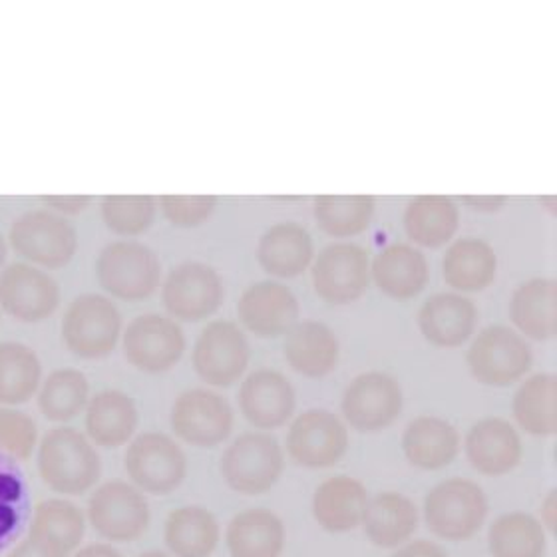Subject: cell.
Wrapping results in <instances>:
<instances>
[{
	"mask_svg": "<svg viewBox=\"0 0 557 557\" xmlns=\"http://www.w3.org/2000/svg\"><path fill=\"white\" fill-rule=\"evenodd\" d=\"M38 472L52 492L81 496L100 480L102 462L90 438L76 429L59 426L40 441Z\"/></svg>",
	"mask_w": 557,
	"mask_h": 557,
	"instance_id": "6da1fadb",
	"label": "cell"
},
{
	"mask_svg": "<svg viewBox=\"0 0 557 557\" xmlns=\"http://www.w3.org/2000/svg\"><path fill=\"white\" fill-rule=\"evenodd\" d=\"M487 518V498L476 482L450 478L432 487L424 498L430 532L446 542H466L480 532Z\"/></svg>",
	"mask_w": 557,
	"mask_h": 557,
	"instance_id": "7a4b0ae2",
	"label": "cell"
},
{
	"mask_svg": "<svg viewBox=\"0 0 557 557\" xmlns=\"http://www.w3.org/2000/svg\"><path fill=\"white\" fill-rule=\"evenodd\" d=\"M283 468V450L277 438L268 432L242 434L221 456V476L227 486L245 496H261L269 492L277 484Z\"/></svg>",
	"mask_w": 557,
	"mask_h": 557,
	"instance_id": "3957f363",
	"label": "cell"
},
{
	"mask_svg": "<svg viewBox=\"0 0 557 557\" xmlns=\"http://www.w3.org/2000/svg\"><path fill=\"white\" fill-rule=\"evenodd\" d=\"M122 335V314L102 295H81L70 302L62 319V341L74 357L104 359Z\"/></svg>",
	"mask_w": 557,
	"mask_h": 557,
	"instance_id": "277c9868",
	"label": "cell"
},
{
	"mask_svg": "<svg viewBox=\"0 0 557 557\" xmlns=\"http://www.w3.org/2000/svg\"><path fill=\"white\" fill-rule=\"evenodd\" d=\"M96 277L102 289L124 301L150 297L160 285L162 265L148 245L116 242L98 257Z\"/></svg>",
	"mask_w": 557,
	"mask_h": 557,
	"instance_id": "5b68a950",
	"label": "cell"
},
{
	"mask_svg": "<svg viewBox=\"0 0 557 557\" xmlns=\"http://www.w3.org/2000/svg\"><path fill=\"white\" fill-rule=\"evenodd\" d=\"M88 522L108 542L129 544L148 532L150 504L144 492L134 484L112 480L90 496Z\"/></svg>",
	"mask_w": 557,
	"mask_h": 557,
	"instance_id": "8992f818",
	"label": "cell"
},
{
	"mask_svg": "<svg viewBox=\"0 0 557 557\" xmlns=\"http://www.w3.org/2000/svg\"><path fill=\"white\" fill-rule=\"evenodd\" d=\"M124 466L134 486L156 496L174 492L187 476L186 453L162 432H144L132 441Z\"/></svg>",
	"mask_w": 557,
	"mask_h": 557,
	"instance_id": "52a82bcc",
	"label": "cell"
},
{
	"mask_svg": "<svg viewBox=\"0 0 557 557\" xmlns=\"http://www.w3.org/2000/svg\"><path fill=\"white\" fill-rule=\"evenodd\" d=\"M12 249L40 268L69 265L78 249V233L59 213L40 209L28 211L12 223Z\"/></svg>",
	"mask_w": 557,
	"mask_h": 557,
	"instance_id": "ba28073f",
	"label": "cell"
},
{
	"mask_svg": "<svg viewBox=\"0 0 557 557\" xmlns=\"http://www.w3.org/2000/svg\"><path fill=\"white\" fill-rule=\"evenodd\" d=\"M532 348L508 326H487L468 348L466 362L478 383L510 386L532 369Z\"/></svg>",
	"mask_w": 557,
	"mask_h": 557,
	"instance_id": "9c48e42d",
	"label": "cell"
},
{
	"mask_svg": "<svg viewBox=\"0 0 557 557\" xmlns=\"http://www.w3.org/2000/svg\"><path fill=\"white\" fill-rule=\"evenodd\" d=\"M124 357L138 371L160 374L174 369L186 350V337L174 319L139 314L124 331Z\"/></svg>",
	"mask_w": 557,
	"mask_h": 557,
	"instance_id": "30bf717a",
	"label": "cell"
},
{
	"mask_svg": "<svg viewBox=\"0 0 557 557\" xmlns=\"http://www.w3.org/2000/svg\"><path fill=\"white\" fill-rule=\"evenodd\" d=\"M348 430L331 410H307L290 424L287 453L295 465L311 470L331 468L347 454Z\"/></svg>",
	"mask_w": 557,
	"mask_h": 557,
	"instance_id": "8fae6325",
	"label": "cell"
},
{
	"mask_svg": "<svg viewBox=\"0 0 557 557\" xmlns=\"http://www.w3.org/2000/svg\"><path fill=\"white\" fill-rule=\"evenodd\" d=\"M170 422L175 436L187 444L215 448L232 434V405L213 391L191 388L175 398Z\"/></svg>",
	"mask_w": 557,
	"mask_h": 557,
	"instance_id": "7c38bea8",
	"label": "cell"
},
{
	"mask_svg": "<svg viewBox=\"0 0 557 557\" xmlns=\"http://www.w3.org/2000/svg\"><path fill=\"white\" fill-rule=\"evenodd\" d=\"M341 407L352 429L381 432L400 417L405 398L395 376L384 372H364L345 388Z\"/></svg>",
	"mask_w": 557,
	"mask_h": 557,
	"instance_id": "4fadbf2b",
	"label": "cell"
},
{
	"mask_svg": "<svg viewBox=\"0 0 557 557\" xmlns=\"http://www.w3.org/2000/svg\"><path fill=\"white\" fill-rule=\"evenodd\" d=\"M251 348L244 331L232 321L209 323L194 347V369L211 386H232L244 376Z\"/></svg>",
	"mask_w": 557,
	"mask_h": 557,
	"instance_id": "5bb4252c",
	"label": "cell"
},
{
	"mask_svg": "<svg viewBox=\"0 0 557 557\" xmlns=\"http://www.w3.org/2000/svg\"><path fill=\"white\" fill-rule=\"evenodd\" d=\"M223 295V283L215 269L206 263H184L165 278L162 301L174 319L198 323L220 309Z\"/></svg>",
	"mask_w": 557,
	"mask_h": 557,
	"instance_id": "9a60e30c",
	"label": "cell"
},
{
	"mask_svg": "<svg viewBox=\"0 0 557 557\" xmlns=\"http://www.w3.org/2000/svg\"><path fill=\"white\" fill-rule=\"evenodd\" d=\"M369 253L359 245H329L314 261V293L331 305L357 301L369 287Z\"/></svg>",
	"mask_w": 557,
	"mask_h": 557,
	"instance_id": "2e32d148",
	"label": "cell"
},
{
	"mask_svg": "<svg viewBox=\"0 0 557 557\" xmlns=\"http://www.w3.org/2000/svg\"><path fill=\"white\" fill-rule=\"evenodd\" d=\"M59 283L28 263L0 273V307L21 323H40L59 309Z\"/></svg>",
	"mask_w": 557,
	"mask_h": 557,
	"instance_id": "e0dca14e",
	"label": "cell"
},
{
	"mask_svg": "<svg viewBox=\"0 0 557 557\" xmlns=\"http://www.w3.org/2000/svg\"><path fill=\"white\" fill-rule=\"evenodd\" d=\"M237 314L257 337L275 338L297 325L299 301L283 283L259 281L244 290Z\"/></svg>",
	"mask_w": 557,
	"mask_h": 557,
	"instance_id": "ac0fdd59",
	"label": "cell"
},
{
	"mask_svg": "<svg viewBox=\"0 0 557 557\" xmlns=\"http://www.w3.org/2000/svg\"><path fill=\"white\" fill-rule=\"evenodd\" d=\"M466 456L484 476L510 474L522 462L523 448L518 430L504 418H484L466 436Z\"/></svg>",
	"mask_w": 557,
	"mask_h": 557,
	"instance_id": "d6986e66",
	"label": "cell"
},
{
	"mask_svg": "<svg viewBox=\"0 0 557 557\" xmlns=\"http://www.w3.org/2000/svg\"><path fill=\"white\" fill-rule=\"evenodd\" d=\"M239 407L256 429L275 430L293 417L297 396L293 384L281 372L259 369L242 384Z\"/></svg>",
	"mask_w": 557,
	"mask_h": 557,
	"instance_id": "ffe728a7",
	"label": "cell"
},
{
	"mask_svg": "<svg viewBox=\"0 0 557 557\" xmlns=\"http://www.w3.org/2000/svg\"><path fill=\"white\" fill-rule=\"evenodd\" d=\"M476 319V305L468 297L438 293L422 305L418 313V326L432 345L454 348L465 345L474 335Z\"/></svg>",
	"mask_w": 557,
	"mask_h": 557,
	"instance_id": "44dd1931",
	"label": "cell"
},
{
	"mask_svg": "<svg viewBox=\"0 0 557 557\" xmlns=\"http://www.w3.org/2000/svg\"><path fill=\"white\" fill-rule=\"evenodd\" d=\"M369 504L364 484L350 476H333L314 490L313 518L331 534L357 530Z\"/></svg>",
	"mask_w": 557,
	"mask_h": 557,
	"instance_id": "7402d4cb",
	"label": "cell"
},
{
	"mask_svg": "<svg viewBox=\"0 0 557 557\" xmlns=\"http://www.w3.org/2000/svg\"><path fill=\"white\" fill-rule=\"evenodd\" d=\"M283 355L293 371L309 379H323L337 369L341 347L337 335L329 326L302 321L287 333Z\"/></svg>",
	"mask_w": 557,
	"mask_h": 557,
	"instance_id": "603a6c76",
	"label": "cell"
},
{
	"mask_svg": "<svg viewBox=\"0 0 557 557\" xmlns=\"http://www.w3.org/2000/svg\"><path fill=\"white\" fill-rule=\"evenodd\" d=\"M403 450L408 462L420 470H441L458 456L460 434L444 418L418 417L405 430Z\"/></svg>",
	"mask_w": 557,
	"mask_h": 557,
	"instance_id": "cb8c5ba5",
	"label": "cell"
},
{
	"mask_svg": "<svg viewBox=\"0 0 557 557\" xmlns=\"http://www.w3.org/2000/svg\"><path fill=\"white\" fill-rule=\"evenodd\" d=\"M138 429V408L122 391H102L86 405L88 438L102 448H120Z\"/></svg>",
	"mask_w": 557,
	"mask_h": 557,
	"instance_id": "d4e9b609",
	"label": "cell"
},
{
	"mask_svg": "<svg viewBox=\"0 0 557 557\" xmlns=\"http://www.w3.org/2000/svg\"><path fill=\"white\" fill-rule=\"evenodd\" d=\"M360 525L376 547L403 546L418 530V508L403 494L383 492L369 499Z\"/></svg>",
	"mask_w": 557,
	"mask_h": 557,
	"instance_id": "484cf974",
	"label": "cell"
},
{
	"mask_svg": "<svg viewBox=\"0 0 557 557\" xmlns=\"http://www.w3.org/2000/svg\"><path fill=\"white\" fill-rule=\"evenodd\" d=\"M225 542L232 557H281L285 549V525L277 513L251 508L233 518Z\"/></svg>",
	"mask_w": 557,
	"mask_h": 557,
	"instance_id": "4316f807",
	"label": "cell"
},
{
	"mask_svg": "<svg viewBox=\"0 0 557 557\" xmlns=\"http://www.w3.org/2000/svg\"><path fill=\"white\" fill-rule=\"evenodd\" d=\"M257 257L269 275L297 277L309 268L313 259V239L297 223H277L261 237Z\"/></svg>",
	"mask_w": 557,
	"mask_h": 557,
	"instance_id": "83f0119b",
	"label": "cell"
},
{
	"mask_svg": "<svg viewBox=\"0 0 557 557\" xmlns=\"http://www.w3.org/2000/svg\"><path fill=\"white\" fill-rule=\"evenodd\" d=\"M372 277L388 297L410 299L426 287L429 261L410 245H388L374 259Z\"/></svg>",
	"mask_w": 557,
	"mask_h": 557,
	"instance_id": "f1b7e54d",
	"label": "cell"
},
{
	"mask_svg": "<svg viewBox=\"0 0 557 557\" xmlns=\"http://www.w3.org/2000/svg\"><path fill=\"white\" fill-rule=\"evenodd\" d=\"M220 522L201 506H182L165 520L163 540L175 557H209L220 546Z\"/></svg>",
	"mask_w": 557,
	"mask_h": 557,
	"instance_id": "f546056e",
	"label": "cell"
},
{
	"mask_svg": "<svg viewBox=\"0 0 557 557\" xmlns=\"http://www.w3.org/2000/svg\"><path fill=\"white\" fill-rule=\"evenodd\" d=\"M496 251L476 237L458 239L442 259L444 281L456 290H484L496 278Z\"/></svg>",
	"mask_w": 557,
	"mask_h": 557,
	"instance_id": "4dcf8cb0",
	"label": "cell"
},
{
	"mask_svg": "<svg viewBox=\"0 0 557 557\" xmlns=\"http://www.w3.org/2000/svg\"><path fill=\"white\" fill-rule=\"evenodd\" d=\"M511 321L525 337L549 341L556 337V281L532 278L513 290Z\"/></svg>",
	"mask_w": 557,
	"mask_h": 557,
	"instance_id": "1f68e13d",
	"label": "cell"
},
{
	"mask_svg": "<svg viewBox=\"0 0 557 557\" xmlns=\"http://www.w3.org/2000/svg\"><path fill=\"white\" fill-rule=\"evenodd\" d=\"M487 549L492 557H546V528L525 511H510L490 525Z\"/></svg>",
	"mask_w": 557,
	"mask_h": 557,
	"instance_id": "d6a6232c",
	"label": "cell"
},
{
	"mask_svg": "<svg viewBox=\"0 0 557 557\" xmlns=\"http://www.w3.org/2000/svg\"><path fill=\"white\" fill-rule=\"evenodd\" d=\"M460 213L453 199L444 196H420L410 201L405 213V230L417 245L441 247L453 239Z\"/></svg>",
	"mask_w": 557,
	"mask_h": 557,
	"instance_id": "836d02e7",
	"label": "cell"
},
{
	"mask_svg": "<svg viewBox=\"0 0 557 557\" xmlns=\"http://www.w3.org/2000/svg\"><path fill=\"white\" fill-rule=\"evenodd\" d=\"M30 518V494L18 460L0 453V552L23 535Z\"/></svg>",
	"mask_w": 557,
	"mask_h": 557,
	"instance_id": "e575fe53",
	"label": "cell"
},
{
	"mask_svg": "<svg viewBox=\"0 0 557 557\" xmlns=\"http://www.w3.org/2000/svg\"><path fill=\"white\" fill-rule=\"evenodd\" d=\"M42 383V364L23 343H0V405L28 403Z\"/></svg>",
	"mask_w": 557,
	"mask_h": 557,
	"instance_id": "d590c367",
	"label": "cell"
},
{
	"mask_svg": "<svg viewBox=\"0 0 557 557\" xmlns=\"http://www.w3.org/2000/svg\"><path fill=\"white\" fill-rule=\"evenodd\" d=\"M513 417L518 424L532 436L556 434V376L534 374L513 395Z\"/></svg>",
	"mask_w": 557,
	"mask_h": 557,
	"instance_id": "8d00e7d4",
	"label": "cell"
},
{
	"mask_svg": "<svg viewBox=\"0 0 557 557\" xmlns=\"http://www.w3.org/2000/svg\"><path fill=\"white\" fill-rule=\"evenodd\" d=\"M90 400V383L76 369H60L48 374L38 388V408L52 422H69L78 417Z\"/></svg>",
	"mask_w": 557,
	"mask_h": 557,
	"instance_id": "74e56055",
	"label": "cell"
},
{
	"mask_svg": "<svg viewBox=\"0 0 557 557\" xmlns=\"http://www.w3.org/2000/svg\"><path fill=\"white\" fill-rule=\"evenodd\" d=\"M30 534L59 546L70 556L84 540L86 518L69 499H45L36 506Z\"/></svg>",
	"mask_w": 557,
	"mask_h": 557,
	"instance_id": "f35d334b",
	"label": "cell"
},
{
	"mask_svg": "<svg viewBox=\"0 0 557 557\" xmlns=\"http://www.w3.org/2000/svg\"><path fill=\"white\" fill-rule=\"evenodd\" d=\"M371 196H321L314 199V220L333 237H352L371 225Z\"/></svg>",
	"mask_w": 557,
	"mask_h": 557,
	"instance_id": "ab89813d",
	"label": "cell"
},
{
	"mask_svg": "<svg viewBox=\"0 0 557 557\" xmlns=\"http://www.w3.org/2000/svg\"><path fill=\"white\" fill-rule=\"evenodd\" d=\"M102 218L110 232L134 237L150 230L156 218V199L150 196H108L102 201Z\"/></svg>",
	"mask_w": 557,
	"mask_h": 557,
	"instance_id": "60d3db41",
	"label": "cell"
},
{
	"mask_svg": "<svg viewBox=\"0 0 557 557\" xmlns=\"http://www.w3.org/2000/svg\"><path fill=\"white\" fill-rule=\"evenodd\" d=\"M38 441L36 422L11 407L0 408V453L14 460H26Z\"/></svg>",
	"mask_w": 557,
	"mask_h": 557,
	"instance_id": "b9f144b4",
	"label": "cell"
},
{
	"mask_svg": "<svg viewBox=\"0 0 557 557\" xmlns=\"http://www.w3.org/2000/svg\"><path fill=\"white\" fill-rule=\"evenodd\" d=\"M163 215L175 227H198L208 221L218 208L213 196H163L160 199Z\"/></svg>",
	"mask_w": 557,
	"mask_h": 557,
	"instance_id": "7bdbcfd3",
	"label": "cell"
},
{
	"mask_svg": "<svg viewBox=\"0 0 557 557\" xmlns=\"http://www.w3.org/2000/svg\"><path fill=\"white\" fill-rule=\"evenodd\" d=\"M9 557H69V554L38 535L28 534L26 540L12 549Z\"/></svg>",
	"mask_w": 557,
	"mask_h": 557,
	"instance_id": "ee69618b",
	"label": "cell"
},
{
	"mask_svg": "<svg viewBox=\"0 0 557 557\" xmlns=\"http://www.w3.org/2000/svg\"><path fill=\"white\" fill-rule=\"evenodd\" d=\"M42 203L59 215H76L92 203L90 196H45Z\"/></svg>",
	"mask_w": 557,
	"mask_h": 557,
	"instance_id": "f6af8a7d",
	"label": "cell"
},
{
	"mask_svg": "<svg viewBox=\"0 0 557 557\" xmlns=\"http://www.w3.org/2000/svg\"><path fill=\"white\" fill-rule=\"evenodd\" d=\"M391 557H450L438 544L429 540H417L407 546L400 547L395 556Z\"/></svg>",
	"mask_w": 557,
	"mask_h": 557,
	"instance_id": "bcb514c9",
	"label": "cell"
},
{
	"mask_svg": "<svg viewBox=\"0 0 557 557\" xmlns=\"http://www.w3.org/2000/svg\"><path fill=\"white\" fill-rule=\"evenodd\" d=\"M465 201L476 211H498V209L504 208L506 198L504 196H478V198L466 196Z\"/></svg>",
	"mask_w": 557,
	"mask_h": 557,
	"instance_id": "7dc6e473",
	"label": "cell"
},
{
	"mask_svg": "<svg viewBox=\"0 0 557 557\" xmlns=\"http://www.w3.org/2000/svg\"><path fill=\"white\" fill-rule=\"evenodd\" d=\"M542 525L544 528H549V530H554L556 528V513H557V502H556V490H552L549 494H547V498L544 499V504H542Z\"/></svg>",
	"mask_w": 557,
	"mask_h": 557,
	"instance_id": "c3c4849f",
	"label": "cell"
},
{
	"mask_svg": "<svg viewBox=\"0 0 557 557\" xmlns=\"http://www.w3.org/2000/svg\"><path fill=\"white\" fill-rule=\"evenodd\" d=\"M74 557H124L116 547L110 544H92V546L82 547L81 552H76Z\"/></svg>",
	"mask_w": 557,
	"mask_h": 557,
	"instance_id": "681fc988",
	"label": "cell"
},
{
	"mask_svg": "<svg viewBox=\"0 0 557 557\" xmlns=\"http://www.w3.org/2000/svg\"><path fill=\"white\" fill-rule=\"evenodd\" d=\"M4 259H7V244H4V239L0 235V268L4 265Z\"/></svg>",
	"mask_w": 557,
	"mask_h": 557,
	"instance_id": "f907efd6",
	"label": "cell"
},
{
	"mask_svg": "<svg viewBox=\"0 0 557 557\" xmlns=\"http://www.w3.org/2000/svg\"><path fill=\"white\" fill-rule=\"evenodd\" d=\"M139 557H172L168 556V554H163V552H146V554H141Z\"/></svg>",
	"mask_w": 557,
	"mask_h": 557,
	"instance_id": "816d5d0a",
	"label": "cell"
}]
</instances>
